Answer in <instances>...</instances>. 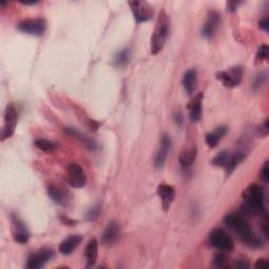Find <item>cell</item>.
Masks as SVG:
<instances>
[{"label": "cell", "mask_w": 269, "mask_h": 269, "mask_svg": "<svg viewBox=\"0 0 269 269\" xmlns=\"http://www.w3.org/2000/svg\"><path fill=\"white\" fill-rule=\"evenodd\" d=\"M128 4L137 23L146 22L153 18L154 7L149 2L134 0V1H129Z\"/></svg>", "instance_id": "6"}, {"label": "cell", "mask_w": 269, "mask_h": 269, "mask_svg": "<svg viewBox=\"0 0 269 269\" xmlns=\"http://www.w3.org/2000/svg\"><path fill=\"white\" fill-rule=\"evenodd\" d=\"M266 78H267L266 73H263V74L258 75V77H257L256 80H255V83H254L255 89H258V88H260L261 86H262V85L265 83Z\"/></svg>", "instance_id": "32"}, {"label": "cell", "mask_w": 269, "mask_h": 269, "mask_svg": "<svg viewBox=\"0 0 269 269\" xmlns=\"http://www.w3.org/2000/svg\"><path fill=\"white\" fill-rule=\"evenodd\" d=\"M224 222L227 226H230L232 231L239 234V238L247 246L252 248H259L263 245L262 239H260L258 235L251 231L249 224L243 217L237 214H228L224 218Z\"/></svg>", "instance_id": "1"}, {"label": "cell", "mask_w": 269, "mask_h": 269, "mask_svg": "<svg viewBox=\"0 0 269 269\" xmlns=\"http://www.w3.org/2000/svg\"><path fill=\"white\" fill-rule=\"evenodd\" d=\"M268 52L269 48L266 44H262L259 48L256 55V61L259 63H262L268 59Z\"/></svg>", "instance_id": "29"}, {"label": "cell", "mask_w": 269, "mask_h": 269, "mask_svg": "<svg viewBox=\"0 0 269 269\" xmlns=\"http://www.w3.org/2000/svg\"><path fill=\"white\" fill-rule=\"evenodd\" d=\"M244 209L248 214H262L264 211V192L258 184H250L243 192Z\"/></svg>", "instance_id": "3"}, {"label": "cell", "mask_w": 269, "mask_h": 269, "mask_svg": "<svg viewBox=\"0 0 269 269\" xmlns=\"http://www.w3.org/2000/svg\"><path fill=\"white\" fill-rule=\"evenodd\" d=\"M46 191H47L48 197H50L56 203V204L63 207L68 206L70 204V201H71L70 192L61 185L56 184V183H50L46 186Z\"/></svg>", "instance_id": "11"}, {"label": "cell", "mask_w": 269, "mask_h": 269, "mask_svg": "<svg viewBox=\"0 0 269 269\" xmlns=\"http://www.w3.org/2000/svg\"><path fill=\"white\" fill-rule=\"evenodd\" d=\"M242 2L240 1H230V2H227L226 6H227V10L230 11V12H235V10L238 9V6L241 4Z\"/></svg>", "instance_id": "34"}, {"label": "cell", "mask_w": 269, "mask_h": 269, "mask_svg": "<svg viewBox=\"0 0 269 269\" xmlns=\"http://www.w3.org/2000/svg\"><path fill=\"white\" fill-rule=\"evenodd\" d=\"M130 59V51L129 48L125 47L122 48V50L118 51L115 56H114V65H116V67H124Z\"/></svg>", "instance_id": "25"}, {"label": "cell", "mask_w": 269, "mask_h": 269, "mask_svg": "<svg viewBox=\"0 0 269 269\" xmlns=\"http://www.w3.org/2000/svg\"><path fill=\"white\" fill-rule=\"evenodd\" d=\"M169 29H170L169 16L167 15L164 9H162L160 11L156 27H154V34L151 40L152 54L154 55L159 54L163 50V47L165 46V43L169 36Z\"/></svg>", "instance_id": "2"}, {"label": "cell", "mask_w": 269, "mask_h": 269, "mask_svg": "<svg viewBox=\"0 0 269 269\" xmlns=\"http://www.w3.org/2000/svg\"><path fill=\"white\" fill-rule=\"evenodd\" d=\"M220 23H221V16L217 11H210L207 15V19L202 28V36L205 38H213L217 33Z\"/></svg>", "instance_id": "13"}, {"label": "cell", "mask_w": 269, "mask_h": 269, "mask_svg": "<svg viewBox=\"0 0 269 269\" xmlns=\"http://www.w3.org/2000/svg\"><path fill=\"white\" fill-rule=\"evenodd\" d=\"M65 133L71 135V136H73V137L77 138V139L81 143H82L86 149H88L89 151L95 152L97 150V143L93 139H91V138H89V137H87V136H85L83 134H81L79 132V130H77L75 128H73V127H69V128L65 129Z\"/></svg>", "instance_id": "23"}, {"label": "cell", "mask_w": 269, "mask_h": 269, "mask_svg": "<svg viewBox=\"0 0 269 269\" xmlns=\"http://www.w3.org/2000/svg\"><path fill=\"white\" fill-rule=\"evenodd\" d=\"M197 154L198 151L194 145L183 150L180 154H179V163H180V165L183 168L191 167L195 161V158H197Z\"/></svg>", "instance_id": "19"}, {"label": "cell", "mask_w": 269, "mask_h": 269, "mask_svg": "<svg viewBox=\"0 0 269 269\" xmlns=\"http://www.w3.org/2000/svg\"><path fill=\"white\" fill-rule=\"evenodd\" d=\"M261 178H262V180L266 183L269 181V162L268 161L264 163L262 169H261Z\"/></svg>", "instance_id": "31"}, {"label": "cell", "mask_w": 269, "mask_h": 269, "mask_svg": "<svg viewBox=\"0 0 269 269\" xmlns=\"http://www.w3.org/2000/svg\"><path fill=\"white\" fill-rule=\"evenodd\" d=\"M16 126H17V112H16L15 105L10 103L4 112V122L1 130V141L11 138L14 133Z\"/></svg>", "instance_id": "7"}, {"label": "cell", "mask_w": 269, "mask_h": 269, "mask_svg": "<svg viewBox=\"0 0 269 269\" xmlns=\"http://www.w3.org/2000/svg\"><path fill=\"white\" fill-rule=\"evenodd\" d=\"M157 193L161 198L163 210L168 211L170 208V205H172V203L175 199V194H176L175 189L172 185L161 183L159 184L157 189Z\"/></svg>", "instance_id": "15"}, {"label": "cell", "mask_w": 269, "mask_h": 269, "mask_svg": "<svg viewBox=\"0 0 269 269\" xmlns=\"http://www.w3.org/2000/svg\"><path fill=\"white\" fill-rule=\"evenodd\" d=\"M216 78L227 88H233L238 86L243 78V69L240 65L231 67L226 71L218 72Z\"/></svg>", "instance_id": "5"}, {"label": "cell", "mask_w": 269, "mask_h": 269, "mask_svg": "<svg viewBox=\"0 0 269 269\" xmlns=\"http://www.w3.org/2000/svg\"><path fill=\"white\" fill-rule=\"evenodd\" d=\"M230 156L231 154L226 151L220 152L219 154H216V157L213 159V161H211V164L218 167H225L228 159H230Z\"/></svg>", "instance_id": "27"}, {"label": "cell", "mask_w": 269, "mask_h": 269, "mask_svg": "<svg viewBox=\"0 0 269 269\" xmlns=\"http://www.w3.org/2000/svg\"><path fill=\"white\" fill-rule=\"evenodd\" d=\"M226 132H227V127L225 125H220L216 129H214L213 132L206 134L205 141L209 148L215 149L216 146L218 145L219 141L225 136Z\"/></svg>", "instance_id": "22"}, {"label": "cell", "mask_w": 269, "mask_h": 269, "mask_svg": "<svg viewBox=\"0 0 269 269\" xmlns=\"http://www.w3.org/2000/svg\"><path fill=\"white\" fill-rule=\"evenodd\" d=\"M234 267L238 268V269H247V268H249V264L246 262V261L239 260L234 263Z\"/></svg>", "instance_id": "35"}, {"label": "cell", "mask_w": 269, "mask_h": 269, "mask_svg": "<svg viewBox=\"0 0 269 269\" xmlns=\"http://www.w3.org/2000/svg\"><path fill=\"white\" fill-rule=\"evenodd\" d=\"M197 83H198L197 70L191 69L187 71L183 77V86L186 93L189 95H192L195 91V88H197Z\"/></svg>", "instance_id": "20"}, {"label": "cell", "mask_w": 269, "mask_h": 269, "mask_svg": "<svg viewBox=\"0 0 269 269\" xmlns=\"http://www.w3.org/2000/svg\"><path fill=\"white\" fill-rule=\"evenodd\" d=\"M45 28L46 24L42 18L26 19L17 24V29L20 32L33 36H41L45 31Z\"/></svg>", "instance_id": "9"}, {"label": "cell", "mask_w": 269, "mask_h": 269, "mask_svg": "<svg viewBox=\"0 0 269 269\" xmlns=\"http://www.w3.org/2000/svg\"><path fill=\"white\" fill-rule=\"evenodd\" d=\"M214 266L217 268H225L226 267V259L223 255H217L214 259Z\"/></svg>", "instance_id": "30"}, {"label": "cell", "mask_w": 269, "mask_h": 269, "mask_svg": "<svg viewBox=\"0 0 269 269\" xmlns=\"http://www.w3.org/2000/svg\"><path fill=\"white\" fill-rule=\"evenodd\" d=\"M170 146H172V141H170V137L167 134L162 135L161 137V143L160 148L156 153V156H154V167L156 168H162L164 166L166 158L168 156V153L170 150Z\"/></svg>", "instance_id": "14"}, {"label": "cell", "mask_w": 269, "mask_h": 269, "mask_svg": "<svg viewBox=\"0 0 269 269\" xmlns=\"http://www.w3.org/2000/svg\"><path fill=\"white\" fill-rule=\"evenodd\" d=\"M98 241L96 239H91L87 242L85 248V258H86V268H92L95 266L98 259Z\"/></svg>", "instance_id": "21"}, {"label": "cell", "mask_w": 269, "mask_h": 269, "mask_svg": "<svg viewBox=\"0 0 269 269\" xmlns=\"http://www.w3.org/2000/svg\"><path fill=\"white\" fill-rule=\"evenodd\" d=\"M245 159V154L241 152L235 153L233 154H231L230 159H228L226 165H225V170H226V175L230 176L233 173V170L238 167L240 163Z\"/></svg>", "instance_id": "24"}, {"label": "cell", "mask_w": 269, "mask_h": 269, "mask_svg": "<svg viewBox=\"0 0 269 269\" xmlns=\"http://www.w3.org/2000/svg\"><path fill=\"white\" fill-rule=\"evenodd\" d=\"M81 242H82V237L81 235L72 234L60 243L59 252L63 256H69L79 246Z\"/></svg>", "instance_id": "18"}, {"label": "cell", "mask_w": 269, "mask_h": 269, "mask_svg": "<svg viewBox=\"0 0 269 269\" xmlns=\"http://www.w3.org/2000/svg\"><path fill=\"white\" fill-rule=\"evenodd\" d=\"M101 204H99V203H98V204H95L93 207L89 208L87 211H86V214H85V218L87 221H96V220L99 218L100 214H101Z\"/></svg>", "instance_id": "28"}, {"label": "cell", "mask_w": 269, "mask_h": 269, "mask_svg": "<svg viewBox=\"0 0 269 269\" xmlns=\"http://www.w3.org/2000/svg\"><path fill=\"white\" fill-rule=\"evenodd\" d=\"M268 125H269V122H268V119H267V120H265L264 124L261 126V133H262L264 136H267V134H268V129H269Z\"/></svg>", "instance_id": "38"}, {"label": "cell", "mask_w": 269, "mask_h": 269, "mask_svg": "<svg viewBox=\"0 0 269 269\" xmlns=\"http://www.w3.org/2000/svg\"><path fill=\"white\" fill-rule=\"evenodd\" d=\"M61 221L63 222V224L69 225V226H72V225H75L76 224L75 221H73L72 219H70L68 217H65V216H61Z\"/></svg>", "instance_id": "37"}, {"label": "cell", "mask_w": 269, "mask_h": 269, "mask_svg": "<svg viewBox=\"0 0 269 269\" xmlns=\"http://www.w3.org/2000/svg\"><path fill=\"white\" fill-rule=\"evenodd\" d=\"M35 146L44 153H54L57 150V144L53 141L46 140V139H39L35 142Z\"/></svg>", "instance_id": "26"}, {"label": "cell", "mask_w": 269, "mask_h": 269, "mask_svg": "<svg viewBox=\"0 0 269 269\" xmlns=\"http://www.w3.org/2000/svg\"><path fill=\"white\" fill-rule=\"evenodd\" d=\"M67 179L72 187L82 189L86 184V176L82 167L76 163H71L67 167Z\"/></svg>", "instance_id": "10"}, {"label": "cell", "mask_w": 269, "mask_h": 269, "mask_svg": "<svg viewBox=\"0 0 269 269\" xmlns=\"http://www.w3.org/2000/svg\"><path fill=\"white\" fill-rule=\"evenodd\" d=\"M11 225L14 241L19 244H26L30 239V232L26 223L16 214H11Z\"/></svg>", "instance_id": "8"}, {"label": "cell", "mask_w": 269, "mask_h": 269, "mask_svg": "<svg viewBox=\"0 0 269 269\" xmlns=\"http://www.w3.org/2000/svg\"><path fill=\"white\" fill-rule=\"evenodd\" d=\"M53 257L54 250L52 248L44 247L29 257L26 267L28 269H39L43 267Z\"/></svg>", "instance_id": "12"}, {"label": "cell", "mask_w": 269, "mask_h": 269, "mask_svg": "<svg viewBox=\"0 0 269 269\" xmlns=\"http://www.w3.org/2000/svg\"><path fill=\"white\" fill-rule=\"evenodd\" d=\"M204 94L198 93L187 104V110H189L190 118L192 122H199L202 117V101Z\"/></svg>", "instance_id": "16"}, {"label": "cell", "mask_w": 269, "mask_h": 269, "mask_svg": "<svg viewBox=\"0 0 269 269\" xmlns=\"http://www.w3.org/2000/svg\"><path fill=\"white\" fill-rule=\"evenodd\" d=\"M20 3L26 4V5H34V4L38 3V1H37V0H36V1H34V0H33V1H20Z\"/></svg>", "instance_id": "40"}, {"label": "cell", "mask_w": 269, "mask_h": 269, "mask_svg": "<svg viewBox=\"0 0 269 269\" xmlns=\"http://www.w3.org/2000/svg\"><path fill=\"white\" fill-rule=\"evenodd\" d=\"M259 26H260V29H262L265 32H268V30H269V20H268V17H265V18H263L262 20H261L259 22Z\"/></svg>", "instance_id": "36"}, {"label": "cell", "mask_w": 269, "mask_h": 269, "mask_svg": "<svg viewBox=\"0 0 269 269\" xmlns=\"http://www.w3.org/2000/svg\"><path fill=\"white\" fill-rule=\"evenodd\" d=\"M175 121H176V123L179 124V125H181L182 124V122H183V116H182V114L180 112H178L175 114Z\"/></svg>", "instance_id": "39"}, {"label": "cell", "mask_w": 269, "mask_h": 269, "mask_svg": "<svg viewBox=\"0 0 269 269\" xmlns=\"http://www.w3.org/2000/svg\"><path fill=\"white\" fill-rule=\"evenodd\" d=\"M120 235V227L116 222H110L102 234V243L107 246H112L115 244Z\"/></svg>", "instance_id": "17"}, {"label": "cell", "mask_w": 269, "mask_h": 269, "mask_svg": "<svg viewBox=\"0 0 269 269\" xmlns=\"http://www.w3.org/2000/svg\"><path fill=\"white\" fill-rule=\"evenodd\" d=\"M256 268H268L269 267V262H268V260L267 259H259L257 261V263L255 265Z\"/></svg>", "instance_id": "33"}, {"label": "cell", "mask_w": 269, "mask_h": 269, "mask_svg": "<svg viewBox=\"0 0 269 269\" xmlns=\"http://www.w3.org/2000/svg\"><path fill=\"white\" fill-rule=\"evenodd\" d=\"M210 245L225 252H231L233 250V241L231 237L222 228H216L209 233L208 237Z\"/></svg>", "instance_id": "4"}]
</instances>
